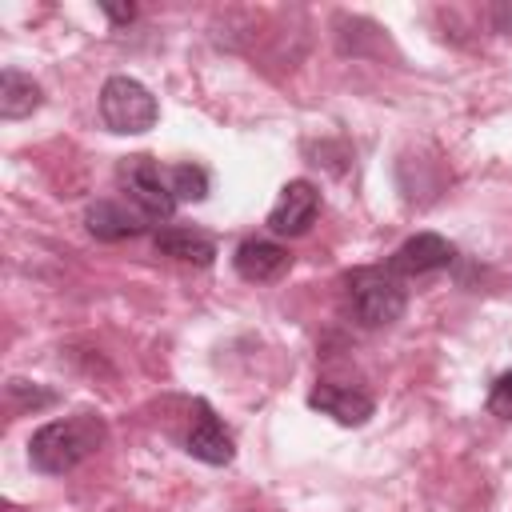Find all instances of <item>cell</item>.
I'll return each mask as SVG.
<instances>
[{
  "mask_svg": "<svg viewBox=\"0 0 512 512\" xmlns=\"http://www.w3.org/2000/svg\"><path fill=\"white\" fill-rule=\"evenodd\" d=\"M344 308L360 328H388L408 308V288L388 268L344 272Z\"/></svg>",
  "mask_w": 512,
  "mask_h": 512,
  "instance_id": "7a4b0ae2",
  "label": "cell"
},
{
  "mask_svg": "<svg viewBox=\"0 0 512 512\" xmlns=\"http://www.w3.org/2000/svg\"><path fill=\"white\" fill-rule=\"evenodd\" d=\"M456 260V248L444 240V236H436V232H416V236H408L396 252H392V260H388V272L392 276H432V272H440V268H448Z\"/></svg>",
  "mask_w": 512,
  "mask_h": 512,
  "instance_id": "8992f818",
  "label": "cell"
},
{
  "mask_svg": "<svg viewBox=\"0 0 512 512\" xmlns=\"http://www.w3.org/2000/svg\"><path fill=\"white\" fill-rule=\"evenodd\" d=\"M108 440V424L100 412H76L64 420H48L28 440V464L44 476H64L96 456Z\"/></svg>",
  "mask_w": 512,
  "mask_h": 512,
  "instance_id": "6da1fadb",
  "label": "cell"
},
{
  "mask_svg": "<svg viewBox=\"0 0 512 512\" xmlns=\"http://www.w3.org/2000/svg\"><path fill=\"white\" fill-rule=\"evenodd\" d=\"M192 408H196V416H192V424H188V436H184V452H188V456H196L200 464H212V468L228 464V460L236 456L232 432H228V428L216 420V412H212L204 400H196Z\"/></svg>",
  "mask_w": 512,
  "mask_h": 512,
  "instance_id": "52a82bcc",
  "label": "cell"
},
{
  "mask_svg": "<svg viewBox=\"0 0 512 512\" xmlns=\"http://www.w3.org/2000/svg\"><path fill=\"white\" fill-rule=\"evenodd\" d=\"M8 400L12 404H28V408H48L56 396L48 392V388H28V380H8Z\"/></svg>",
  "mask_w": 512,
  "mask_h": 512,
  "instance_id": "5bb4252c",
  "label": "cell"
},
{
  "mask_svg": "<svg viewBox=\"0 0 512 512\" xmlns=\"http://www.w3.org/2000/svg\"><path fill=\"white\" fill-rule=\"evenodd\" d=\"M4 512H16V508H12V504H4Z\"/></svg>",
  "mask_w": 512,
  "mask_h": 512,
  "instance_id": "ac0fdd59",
  "label": "cell"
},
{
  "mask_svg": "<svg viewBox=\"0 0 512 512\" xmlns=\"http://www.w3.org/2000/svg\"><path fill=\"white\" fill-rule=\"evenodd\" d=\"M320 216V188L312 180H288L268 212V232L272 236H304Z\"/></svg>",
  "mask_w": 512,
  "mask_h": 512,
  "instance_id": "5b68a950",
  "label": "cell"
},
{
  "mask_svg": "<svg viewBox=\"0 0 512 512\" xmlns=\"http://www.w3.org/2000/svg\"><path fill=\"white\" fill-rule=\"evenodd\" d=\"M488 412L492 416H504V420H512V368L492 384V396H488Z\"/></svg>",
  "mask_w": 512,
  "mask_h": 512,
  "instance_id": "9a60e30c",
  "label": "cell"
},
{
  "mask_svg": "<svg viewBox=\"0 0 512 512\" xmlns=\"http://www.w3.org/2000/svg\"><path fill=\"white\" fill-rule=\"evenodd\" d=\"M232 268H236L248 284H272V280H280V276L292 268V256H288V248L276 244V240L248 236V240L236 244V252H232Z\"/></svg>",
  "mask_w": 512,
  "mask_h": 512,
  "instance_id": "ba28073f",
  "label": "cell"
},
{
  "mask_svg": "<svg viewBox=\"0 0 512 512\" xmlns=\"http://www.w3.org/2000/svg\"><path fill=\"white\" fill-rule=\"evenodd\" d=\"M148 216L140 208H128L120 200H96L88 204L84 212V228L96 236V240H132L140 232H148Z\"/></svg>",
  "mask_w": 512,
  "mask_h": 512,
  "instance_id": "9c48e42d",
  "label": "cell"
},
{
  "mask_svg": "<svg viewBox=\"0 0 512 512\" xmlns=\"http://www.w3.org/2000/svg\"><path fill=\"white\" fill-rule=\"evenodd\" d=\"M156 252L168 256V260H180V264H196V268H208L216 260V240L200 228H160L156 232Z\"/></svg>",
  "mask_w": 512,
  "mask_h": 512,
  "instance_id": "8fae6325",
  "label": "cell"
},
{
  "mask_svg": "<svg viewBox=\"0 0 512 512\" xmlns=\"http://www.w3.org/2000/svg\"><path fill=\"white\" fill-rule=\"evenodd\" d=\"M488 24H492V32L512 36V0H496V4L488 8Z\"/></svg>",
  "mask_w": 512,
  "mask_h": 512,
  "instance_id": "2e32d148",
  "label": "cell"
},
{
  "mask_svg": "<svg viewBox=\"0 0 512 512\" xmlns=\"http://www.w3.org/2000/svg\"><path fill=\"white\" fill-rule=\"evenodd\" d=\"M120 184H124L132 208H140L152 224L156 220H168L176 212V196L168 188V172L152 156H128L120 164Z\"/></svg>",
  "mask_w": 512,
  "mask_h": 512,
  "instance_id": "277c9868",
  "label": "cell"
},
{
  "mask_svg": "<svg viewBox=\"0 0 512 512\" xmlns=\"http://www.w3.org/2000/svg\"><path fill=\"white\" fill-rule=\"evenodd\" d=\"M308 404H312L316 412L332 416L336 424H364V420L376 412L372 396L360 392V388H348V384H316V388L308 392Z\"/></svg>",
  "mask_w": 512,
  "mask_h": 512,
  "instance_id": "30bf717a",
  "label": "cell"
},
{
  "mask_svg": "<svg viewBox=\"0 0 512 512\" xmlns=\"http://www.w3.org/2000/svg\"><path fill=\"white\" fill-rule=\"evenodd\" d=\"M100 120L108 132L140 136L160 120V104L136 76H108L100 88Z\"/></svg>",
  "mask_w": 512,
  "mask_h": 512,
  "instance_id": "3957f363",
  "label": "cell"
},
{
  "mask_svg": "<svg viewBox=\"0 0 512 512\" xmlns=\"http://www.w3.org/2000/svg\"><path fill=\"white\" fill-rule=\"evenodd\" d=\"M168 188H172L176 204H200L208 196L212 180L200 164H176V168H168Z\"/></svg>",
  "mask_w": 512,
  "mask_h": 512,
  "instance_id": "4fadbf2b",
  "label": "cell"
},
{
  "mask_svg": "<svg viewBox=\"0 0 512 512\" xmlns=\"http://www.w3.org/2000/svg\"><path fill=\"white\" fill-rule=\"evenodd\" d=\"M44 104V92L32 76H24L20 68H4L0 72V116L4 120H24Z\"/></svg>",
  "mask_w": 512,
  "mask_h": 512,
  "instance_id": "7c38bea8",
  "label": "cell"
},
{
  "mask_svg": "<svg viewBox=\"0 0 512 512\" xmlns=\"http://www.w3.org/2000/svg\"><path fill=\"white\" fill-rule=\"evenodd\" d=\"M100 12H104V16H108L116 28L136 20V4H108V0H104V4H100Z\"/></svg>",
  "mask_w": 512,
  "mask_h": 512,
  "instance_id": "e0dca14e",
  "label": "cell"
}]
</instances>
